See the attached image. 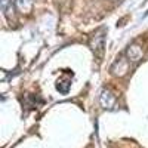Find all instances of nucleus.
<instances>
[{
  "label": "nucleus",
  "instance_id": "nucleus-1",
  "mask_svg": "<svg viewBox=\"0 0 148 148\" xmlns=\"http://www.w3.org/2000/svg\"><path fill=\"white\" fill-rule=\"evenodd\" d=\"M105 28H99L95 31L90 37V49L98 58V61H101L104 56V47H105Z\"/></svg>",
  "mask_w": 148,
  "mask_h": 148
},
{
  "label": "nucleus",
  "instance_id": "nucleus-2",
  "mask_svg": "<svg viewBox=\"0 0 148 148\" xmlns=\"http://www.w3.org/2000/svg\"><path fill=\"white\" fill-rule=\"evenodd\" d=\"M129 67H130V61L126 58V55H123L120 58H117V61L113 64V67H111V73L114 74V76H125V74H127L129 71Z\"/></svg>",
  "mask_w": 148,
  "mask_h": 148
},
{
  "label": "nucleus",
  "instance_id": "nucleus-3",
  "mask_svg": "<svg viewBox=\"0 0 148 148\" xmlns=\"http://www.w3.org/2000/svg\"><path fill=\"white\" fill-rule=\"evenodd\" d=\"M125 55H126V58L130 61V62H135V64H136V62H139V61L142 59V56H144V51H142V47H141L139 45L132 43V45L127 46Z\"/></svg>",
  "mask_w": 148,
  "mask_h": 148
},
{
  "label": "nucleus",
  "instance_id": "nucleus-4",
  "mask_svg": "<svg viewBox=\"0 0 148 148\" xmlns=\"http://www.w3.org/2000/svg\"><path fill=\"white\" fill-rule=\"evenodd\" d=\"M0 5H2V10L5 16L9 21L15 19V5H16L15 0H0Z\"/></svg>",
  "mask_w": 148,
  "mask_h": 148
},
{
  "label": "nucleus",
  "instance_id": "nucleus-5",
  "mask_svg": "<svg viewBox=\"0 0 148 148\" xmlns=\"http://www.w3.org/2000/svg\"><path fill=\"white\" fill-rule=\"evenodd\" d=\"M101 105L104 108H114V105H116V96L113 95L111 90H108V89L102 90V93H101Z\"/></svg>",
  "mask_w": 148,
  "mask_h": 148
},
{
  "label": "nucleus",
  "instance_id": "nucleus-6",
  "mask_svg": "<svg viewBox=\"0 0 148 148\" xmlns=\"http://www.w3.org/2000/svg\"><path fill=\"white\" fill-rule=\"evenodd\" d=\"M70 86H71V80L70 79H61L56 82V89L61 93H67L70 90Z\"/></svg>",
  "mask_w": 148,
  "mask_h": 148
},
{
  "label": "nucleus",
  "instance_id": "nucleus-7",
  "mask_svg": "<svg viewBox=\"0 0 148 148\" xmlns=\"http://www.w3.org/2000/svg\"><path fill=\"white\" fill-rule=\"evenodd\" d=\"M15 2H16L18 9L22 12H28L33 6V0H15Z\"/></svg>",
  "mask_w": 148,
  "mask_h": 148
}]
</instances>
